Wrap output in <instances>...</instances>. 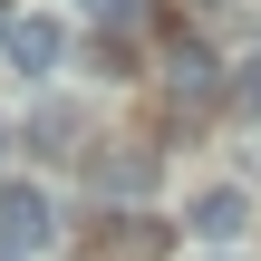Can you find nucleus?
I'll return each mask as SVG.
<instances>
[{"mask_svg": "<svg viewBox=\"0 0 261 261\" xmlns=\"http://www.w3.org/2000/svg\"><path fill=\"white\" fill-rule=\"evenodd\" d=\"M203 261H232V252H203Z\"/></svg>", "mask_w": 261, "mask_h": 261, "instance_id": "obj_9", "label": "nucleus"}, {"mask_svg": "<svg viewBox=\"0 0 261 261\" xmlns=\"http://www.w3.org/2000/svg\"><path fill=\"white\" fill-rule=\"evenodd\" d=\"M87 19H107V29H126V19H136V0H87Z\"/></svg>", "mask_w": 261, "mask_h": 261, "instance_id": "obj_7", "label": "nucleus"}, {"mask_svg": "<svg viewBox=\"0 0 261 261\" xmlns=\"http://www.w3.org/2000/svg\"><path fill=\"white\" fill-rule=\"evenodd\" d=\"M184 232L223 252V242H242V232H252V203H242L232 184H213V194H194V213H184Z\"/></svg>", "mask_w": 261, "mask_h": 261, "instance_id": "obj_3", "label": "nucleus"}, {"mask_svg": "<svg viewBox=\"0 0 261 261\" xmlns=\"http://www.w3.org/2000/svg\"><path fill=\"white\" fill-rule=\"evenodd\" d=\"M165 87H174L184 107H203V97H213L223 77H213V58H203V48H174V68H165Z\"/></svg>", "mask_w": 261, "mask_h": 261, "instance_id": "obj_4", "label": "nucleus"}, {"mask_svg": "<svg viewBox=\"0 0 261 261\" xmlns=\"http://www.w3.org/2000/svg\"><path fill=\"white\" fill-rule=\"evenodd\" d=\"M58 242V203L39 184H0V261H39Z\"/></svg>", "mask_w": 261, "mask_h": 261, "instance_id": "obj_1", "label": "nucleus"}, {"mask_svg": "<svg viewBox=\"0 0 261 261\" xmlns=\"http://www.w3.org/2000/svg\"><path fill=\"white\" fill-rule=\"evenodd\" d=\"M87 174H97V194H145V184H155V165H145V155H97Z\"/></svg>", "mask_w": 261, "mask_h": 261, "instance_id": "obj_5", "label": "nucleus"}, {"mask_svg": "<svg viewBox=\"0 0 261 261\" xmlns=\"http://www.w3.org/2000/svg\"><path fill=\"white\" fill-rule=\"evenodd\" d=\"M68 136H77L68 107H39V116H29V145H39V155H68Z\"/></svg>", "mask_w": 261, "mask_h": 261, "instance_id": "obj_6", "label": "nucleus"}, {"mask_svg": "<svg viewBox=\"0 0 261 261\" xmlns=\"http://www.w3.org/2000/svg\"><path fill=\"white\" fill-rule=\"evenodd\" d=\"M0 58H10V68H19V77H48V68H58V58H68V29H58V19H48V10H19V19H10V29H0Z\"/></svg>", "mask_w": 261, "mask_h": 261, "instance_id": "obj_2", "label": "nucleus"}, {"mask_svg": "<svg viewBox=\"0 0 261 261\" xmlns=\"http://www.w3.org/2000/svg\"><path fill=\"white\" fill-rule=\"evenodd\" d=\"M0 155H10V126H0Z\"/></svg>", "mask_w": 261, "mask_h": 261, "instance_id": "obj_8", "label": "nucleus"}]
</instances>
